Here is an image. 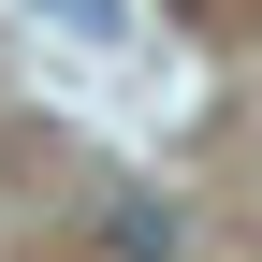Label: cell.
Listing matches in <instances>:
<instances>
[{"label": "cell", "instance_id": "cell-1", "mask_svg": "<svg viewBox=\"0 0 262 262\" xmlns=\"http://www.w3.org/2000/svg\"><path fill=\"white\" fill-rule=\"evenodd\" d=\"M88 248L102 262H189V219L160 204V189H102V204H88Z\"/></svg>", "mask_w": 262, "mask_h": 262}, {"label": "cell", "instance_id": "cell-2", "mask_svg": "<svg viewBox=\"0 0 262 262\" xmlns=\"http://www.w3.org/2000/svg\"><path fill=\"white\" fill-rule=\"evenodd\" d=\"M44 29H73V44H117V0H29Z\"/></svg>", "mask_w": 262, "mask_h": 262}]
</instances>
